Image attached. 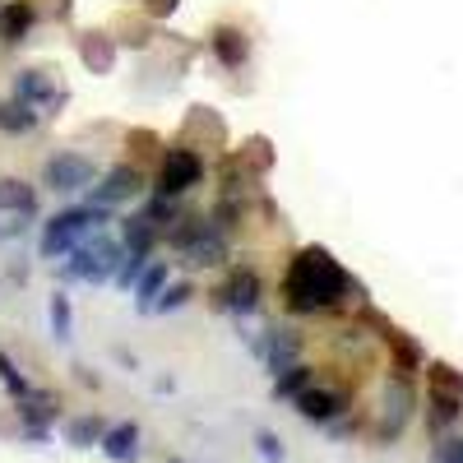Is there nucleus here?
Here are the masks:
<instances>
[{"mask_svg":"<svg viewBox=\"0 0 463 463\" xmlns=\"http://www.w3.org/2000/svg\"><path fill=\"white\" fill-rule=\"evenodd\" d=\"M458 417H463V399L431 390V399H427V427H431V436H445Z\"/></svg>","mask_w":463,"mask_h":463,"instance_id":"nucleus-21","label":"nucleus"},{"mask_svg":"<svg viewBox=\"0 0 463 463\" xmlns=\"http://www.w3.org/2000/svg\"><path fill=\"white\" fill-rule=\"evenodd\" d=\"M427 375H431V390L463 399V371H458V366H449V362H431V366H427Z\"/></svg>","mask_w":463,"mask_h":463,"instance_id":"nucleus-26","label":"nucleus"},{"mask_svg":"<svg viewBox=\"0 0 463 463\" xmlns=\"http://www.w3.org/2000/svg\"><path fill=\"white\" fill-rule=\"evenodd\" d=\"M279 297L288 316H329L347 301H366V288L338 264L329 246H301L283 269Z\"/></svg>","mask_w":463,"mask_h":463,"instance_id":"nucleus-1","label":"nucleus"},{"mask_svg":"<svg viewBox=\"0 0 463 463\" xmlns=\"http://www.w3.org/2000/svg\"><path fill=\"white\" fill-rule=\"evenodd\" d=\"M209 52L222 70H241L250 61V33L241 24H213L209 33Z\"/></svg>","mask_w":463,"mask_h":463,"instance_id":"nucleus-11","label":"nucleus"},{"mask_svg":"<svg viewBox=\"0 0 463 463\" xmlns=\"http://www.w3.org/2000/svg\"><path fill=\"white\" fill-rule=\"evenodd\" d=\"M121 260H126L121 237L93 232V237H89L80 250H70V255H65V264H56V279H61V283H93V288H102V283L116 279Z\"/></svg>","mask_w":463,"mask_h":463,"instance_id":"nucleus-3","label":"nucleus"},{"mask_svg":"<svg viewBox=\"0 0 463 463\" xmlns=\"http://www.w3.org/2000/svg\"><path fill=\"white\" fill-rule=\"evenodd\" d=\"M98 181V163L89 158V153H74V148H65V153H52L47 158V167H43V185L47 190H56V195H84V190Z\"/></svg>","mask_w":463,"mask_h":463,"instance_id":"nucleus-6","label":"nucleus"},{"mask_svg":"<svg viewBox=\"0 0 463 463\" xmlns=\"http://www.w3.org/2000/svg\"><path fill=\"white\" fill-rule=\"evenodd\" d=\"M237 158H241L255 176H264V172H274V144H269L264 135H255V139H246V144L237 148Z\"/></svg>","mask_w":463,"mask_h":463,"instance_id":"nucleus-24","label":"nucleus"},{"mask_svg":"<svg viewBox=\"0 0 463 463\" xmlns=\"http://www.w3.org/2000/svg\"><path fill=\"white\" fill-rule=\"evenodd\" d=\"M47 320H52V338L56 343H70V334H74V306H70V292L65 288H56L47 297Z\"/></svg>","mask_w":463,"mask_h":463,"instance_id":"nucleus-22","label":"nucleus"},{"mask_svg":"<svg viewBox=\"0 0 463 463\" xmlns=\"http://www.w3.org/2000/svg\"><path fill=\"white\" fill-rule=\"evenodd\" d=\"M172 283V269H167V260H148L144 264V274L135 279V311L139 316H153V306H158V297H163V288Z\"/></svg>","mask_w":463,"mask_h":463,"instance_id":"nucleus-13","label":"nucleus"},{"mask_svg":"<svg viewBox=\"0 0 463 463\" xmlns=\"http://www.w3.org/2000/svg\"><path fill=\"white\" fill-rule=\"evenodd\" d=\"M255 449H260L264 463H283V445H279L274 431H255Z\"/></svg>","mask_w":463,"mask_h":463,"instance_id":"nucleus-29","label":"nucleus"},{"mask_svg":"<svg viewBox=\"0 0 463 463\" xmlns=\"http://www.w3.org/2000/svg\"><path fill=\"white\" fill-rule=\"evenodd\" d=\"M84 204H98V209H121V204H130V200H139L144 195V167L139 163H116V167H107L102 172V181H93L89 190H84Z\"/></svg>","mask_w":463,"mask_h":463,"instance_id":"nucleus-7","label":"nucleus"},{"mask_svg":"<svg viewBox=\"0 0 463 463\" xmlns=\"http://www.w3.org/2000/svg\"><path fill=\"white\" fill-rule=\"evenodd\" d=\"M102 454L116 463L139 458V421H116V427L102 431Z\"/></svg>","mask_w":463,"mask_h":463,"instance_id":"nucleus-19","label":"nucleus"},{"mask_svg":"<svg viewBox=\"0 0 463 463\" xmlns=\"http://www.w3.org/2000/svg\"><path fill=\"white\" fill-rule=\"evenodd\" d=\"M158 241H163V227L153 222L144 209L130 213V218H121V246H126V255H153V250H158Z\"/></svg>","mask_w":463,"mask_h":463,"instance_id":"nucleus-14","label":"nucleus"},{"mask_svg":"<svg viewBox=\"0 0 463 463\" xmlns=\"http://www.w3.org/2000/svg\"><path fill=\"white\" fill-rule=\"evenodd\" d=\"M172 463H190V458H172Z\"/></svg>","mask_w":463,"mask_h":463,"instance_id":"nucleus-33","label":"nucleus"},{"mask_svg":"<svg viewBox=\"0 0 463 463\" xmlns=\"http://www.w3.org/2000/svg\"><path fill=\"white\" fill-rule=\"evenodd\" d=\"M209 176V158L190 144V139H176L158 153V172H153V190H163L172 200H185L195 185H204Z\"/></svg>","mask_w":463,"mask_h":463,"instance_id":"nucleus-4","label":"nucleus"},{"mask_svg":"<svg viewBox=\"0 0 463 463\" xmlns=\"http://www.w3.org/2000/svg\"><path fill=\"white\" fill-rule=\"evenodd\" d=\"M111 209L98 204H65L52 218H43V232H37V255L43 260H65L70 250H80L93 232H107Z\"/></svg>","mask_w":463,"mask_h":463,"instance_id":"nucleus-2","label":"nucleus"},{"mask_svg":"<svg viewBox=\"0 0 463 463\" xmlns=\"http://www.w3.org/2000/svg\"><path fill=\"white\" fill-rule=\"evenodd\" d=\"M311 380H316V366H306V362H297V366L279 371V375H274V399H297Z\"/></svg>","mask_w":463,"mask_h":463,"instance_id":"nucleus-23","label":"nucleus"},{"mask_svg":"<svg viewBox=\"0 0 463 463\" xmlns=\"http://www.w3.org/2000/svg\"><path fill=\"white\" fill-rule=\"evenodd\" d=\"M14 403H19V421H24V440L43 445V440L52 436V421L61 417V399H56L52 390H28V394L14 399Z\"/></svg>","mask_w":463,"mask_h":463,"instance_id":"nucleus-10","label":"nucleus"},{"mask_svg":"<svg viewBox=\"0 0 463 463\" xmlns=\"http://www.w3.org/2000/svg\"><path fill=\"white\" fill-rule=\"evenodd\" d=\"M153 144H158V139H153L148 130H130V135H126V148H130V153H148Z\"/></svg>","mask_w":463,"mask_h":463,"instance_id":"nucleus-32","label":"nucleus"},{"mask_svg":"<svg viewBox=\"0 0 463 463\" xmlns=\"http://www.w3.org/2000/svg\"><path fill=\"white\" fill-rule=\"evenodd\" d=\"M148 260H153V255H126V260H121V269H116V279H111V283L130 292V288H135V279L144 274V264H148Z\"/></svg>","mask_w":463,"mask_h":463,"instance_id":"nucleus-28","label":"nucleus"},{"mask_svg":"<svg viewBox=\"0 0 463 463\" xmlns=\"http://www.w3.org/2000/svg\"><path fill=\"white\" fill-rule=\"evenodd\" d=\"M33 28H37V5L33 0H0V43L19 47V43H28Z\"/></svg>","mask_w":463,"mask_h":463,"instance_id":"nucleus-12","label":"nucleus"},{"mask_svg":"<svg viewBox=\"0 0 463 463\" xmlns=\"http://www.w3.org/2000/svg\"><path fill=\"white\" fill-rule=\"evenodd\" d=\"M80 61H84V70L89 74H111V65H116V37L111 33H84L80 37Z\"/></svg>","mask_w":463,"mask_h":463,"instance_id":"nucleus-17","label":"nucleus"},{"mask_svg":"<svg viewBox=\"0 0 463 463\" xmlns=\"http://www.w3.org/2000/svg\"><path fill=\"white\" fill-rule=\"evenodd\" d=\"M10 89H14L10 98H24V102H33V107H47V102H52V93H56L52 74H47V70H37V65L14 70V84H10Z\"/></svg>","mask_w":463,"mask_h":463,"instance_id":"nucleus-18","label":"nucleus"},{"mask_svg":"<svg viewBox=\"0 0 463 463\" xmlns=\"http://www.w3.org/2000/svg\"><path fill=\"white\" fill-rule=\"evenodd\" d=\"M209 301L218 306V311L246 320V316H255V311H260V301H264V283H260V274H255L250 264H232V269H227V279H222V288H218Z\"/></svg>","mask_w":463,"mask_h":463,"instance_id":"nucleus-5","label":"nucleus"},{"mask_svg":"<svg viewBox=\"0 0 463 463\" xmlns=\"http://www.w3.org/2000/svg\"><path fill=\"white\" fill-rule=\"evenodd\" d=\"M190 297H195V283H190V279H172V283L163 288L158 306H153V316H172V311H181Z\"/></svg>","mask_w":463,"mask_h":463,"instance_id":"nucleus-25","label":"nucleus"},{"mask_svg":"<svg viewBox=\"0 0 463 463\" xmlns=\"http://www.w3.org/2000/svg\"><path fill=\"white\" fill-rule=\"evenodd\" d=\"M43 107H33V102H24V98H5L0 102V135H33L37 126H43Z\"/></svg>","mask_w":463,"mask_h":463,"instance_id":"nucleus-16","label":"nucleus"},{"mask_svg":"<svg viewBox=\"0 0 463 463\" xmlns=\"http://www.w3.org/2000/svg\"><path fill=\"white\" fill-rule=\"evenodd\" d=\"M139 10H144L148 19H172V14L181 10V0H139Z\"/></svg>","mask_w":463,"mask_h":463,"instance_id":"nucleus-31","label":"nucleus"},{"mask_svg":"<svg viewBox=\"0 0 463 463\" xmlns=\"http://www.w3.org/2000/svg\"><path fill=\"white\" fill-rule=\"evenodd\" d=\"M102 431H107V421L98 412H80V417H65V440L74 449H93L102 445Z\"/></svg>","mask_w":463,"mask_h":463,"instance_id":"nucleus-20","label":"nucleus"},{"mask_svg":"<svg viewBox=\"0 0 463 463\" xmlns=\"http://www.w3.org/2000/svg\"><path fill=\"white\" fill-rule=\"evenodd\" d=\"M0 213L10 218H37V190L24 176H0Z\"/></svg>","mask_w":463,"mask_h":463,"instance_id":"nucleus-15","label":"nucleus"},{"mask_svg":"<svg viewBox=\"0 0 463 463\" xmlns=\"http://www.w3.org/2000/svg\"><path fill=\"white\" fill-rule=\"evenodd\" d=\"M0 384H5V394H10V399H24V394L33 390L28 375L14 366V357H10V353H0Z\"/></svg>","mask_w":463,"mask_h":463,"instance_id":"nucleus-27","label":"nucleus"},{"mask_svg":"<svg viewBox=\"0 0 463 463\" xmlns=\"http://www.w3.org/2000/svg\"><path fill=\"white\" fill-rule=\"evenodd\" d=\"M412 408H417V394H412V380H403V375H394L390 384H384V408H380V427H375V436L380 440H394L403 427H408V417H412Z\"/></svg>","mask_w":463,"mask_h":463,"instance_id":"nucleus-9","label":"nucleus"},{"mask_svg":"<svg viewBox=\"0 0 463 463\" xmlns=\"http://www.w3.org/2000/svg\"><path fill=\"white\" fill-rule=\"evenodd\" d=\"M292 403H297V412H301L306 421H316V427H329V421H338V417L347 412V403H353V390H343V384H320V380H311Z\"/></svg>","mask_w":463,"mask_h":463,"instance_id":"nucleus-8","label":"nucleus"},{"mask_svg":"<svg viewBox=\"0 0 463 463\" xmlns=\"http://www.w3.org/2000/svg\"><path fill=\"white\" fill-rule=\"evenodd\" d=\"M431 463H463V436L440 440V445H436V454H431Z\"/></svg>","mask_w":463,"mask_h":463,"instance_id":"nucleus-30","label":"nucleus"}]
</instances>
